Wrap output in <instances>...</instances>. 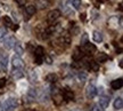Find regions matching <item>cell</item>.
Wrapping results in <instances>:
<instances>
[{"mask_svg":"<svg viewBox=\"0 0 123 111\" xmlns=\"http://www.w3.org/2000/svg\"><path fill=\"white\" fill-rule=\"evenodd\" d=\"M122 85H123L122 79L119 78V79H115V80H113V81L111 83V87L114 89V90H117V89H120L121 87H122Z\"/></svg>","mask_w":123,"mask_h":111,"instance_id":"7c38bea8","label":"cell"},{"mask_svg":"<svg viewBox=\"0 0 123 111\" xmlns=\"http://www.w3.org/2000/svg\"><path fill=\"white\" fill-rule=\"evenodd\" d=\"M6 85V79L5 78H0V88H2Z\"/></svg>","mask_w":123,"mask_h":111,"instance_id":"d590c367","label":"cell"},{"mask_svg":"<svg viewBox=\"0 0 123 111\" xmlns=\"http://www.w3.org/2000/svg\"><path fill=\"white\" fill-rule=\"evenodd\" d=\"M89 68L91 69L92 71H98L99 70V63L95 62V61H91V62L89 63Z\"/></svg>","mask_w":123,"mask_h":111,"instance_id":"83f0119b","label":"cell"},{"mask_svg":"<svg viewBox=\"0 0 123 111\" xmlns=\"http://www.w3.org/2000/svg\"><path fill=\"white\" fill-rule=\"evenodd\" d=\"M34 56H44V49L41 46L35 47L34 49Z\"/></svg>","mask_w":123,"mask_h":111,"instance_id":"cb8c5ba5","label":"cell"},{"mask_svg":"<svg viewBox=\"0 0 123 111\" xmlns=\"http://www.w3.org/2000/svg\"><path fill=\"white\" fill-rule=\"evenodd\" d=\"M92 39L95 40L96 42H101L103 41V35L99 31H93L92 33Z\"/></svg>","mask_w":123,"mask_h":111,"instance_id":"e0dca14e","label":"cell"},{"mask_svg":"<svg viewBox=\"0 0 123 111\" xmlns=\"http://www.w3.org/2000/svg\"><path fill=\"white\" fill-rule=\"evenodd\" d=\"M86 16H87V15H86V13H83V14H81V15H80V18H81V20H82V21H86Z\"/></svg>","mask_w":123,"mask_h":111,"instance_id":"f35d334b","label":"cell"},{"mask_svg":"<svg viewBox=\"0 0 123 111\" xmlns=\"http://www.w3.org/2000/svg\"><path fill=\"white\" fill-rule=\"evenodd\" d=\"M35 12H37V8H35V6H33V5H29L26 8H25V20H29L30 18V16H32V15H34Z\"/></svg>","mask_w":123,"mask_h":111,"instance_id":"9c48e42d","label":"cell"},{"mask_svg":"<svg viewBox=\"0 0 123 111\" xmlns=\"http://www.w3.org/2000/svg\"><path fill=\"white\" fill-rule=\"evenodd\" d=\"M16 42H17V41H16V38H15L14 36H7L6 37V39L4 40L5 48H7V49L14 48V46H15Z\"/></svg>","mask_w":123,"mask_h":111,"instance_id":"277c9868","label":"cell"},{"mask_svg":"<svg viewBox=\"0 0 123 111\" xmlns=\"http://www.w3.org/2000/svg\"><path fill=\"white\" fill-rule=\"evenodd\" d=\"M108 104H110V97L108 96H101L99 98V107L106 109V108L108 107Z\"/></svg>","mask_w":123,"mask_h":111,"instance_id":"4fadbf2b","label":"cell"},{"mask_svg":"<svg viewBox=\"0 0 123 111\" xmlns=\"http://www.w3.org/2000/svg\"><path fill=\"white\" fill-rule=\"evenodd\" d=\"M49 0H38V7L40 9H44L49 6Z\"/></svg>","mask_w":123,"mask_h":111,"instance_id":"603a6c76","label":"cell"},{"mask_svg":"<svg viewBox=\"0 0 123 111\" xmlns=\"http://www.w3.org/2000/svg\"><path fill=\"white\" fill-rule=\"evenodd\" d=\"M18 105L17 100L15 97H8L6 98V101L4 103V110L6 111H13L14 109H16Z\"/></svg>","mask_w":123,"mask_h":111,"instance_id":"6da1fadb","label":"cell"},{"mask_svg":"<svg viewBox=\"0 0 123 111\" xmlns=\"http://www.w3.org/2000/svg\"><path fill=\"white\" fill-rule=\"evenodd\" d=\"M25 111H35V110H31V109H26Z\"/></svg>","mask_w":123,"mask_h":111,"instance_id":"ee69618b","label":"cell"},{"mask_svg":"<svg viewBox=\"0 0 123 111\" xmlns=\"http://www.w3.org/2000/svg\"><path fill=\"white\" fill-rule=\"evenodd\" d=\"M37 95H38V92H37V89L35 88H29V90L26 92V95H25V102L27 103H31L33 102L37 97Z\"/></svg>","mask_w":123,"mask_h":111,"instance_id":"3957f363","label":"cell"},{"mask_svg":"<svg viewBox=\"0 0 123 111\" xmlns=\"http://www.w3.org/2000/svg\"><path fill=\"white\" fill-rule=\"evenodd\" d=\"M34 63L37 65H40L43 63V56H34Z\"/></svg>","mask_w":123,"mask_h":111,"instance_id":"4dcf8cb0","label":"cell"},{"mask_svg":"<svg viewBox=\"0 0 123 111\" xmlns=\"http://www.w3.org/2000/svg\"><path fill=\"white\" fill-rule=\"evenodd\" d=\"M0 111H4V107H2V104L0 103Z\"/></svg>","mask_w":123,"mask_h":111,"instance_id":"60d3db41","label":"cell"},{"mask_svg":"<svg viewBox=\"0 0 123 111\" xmlns=\"http://www.w3.org/2000/svg\"><path fill=\"white\" fill-rule=\"evenodd\" d=\"M107 23H108V25H110L111 28H113V29H114V28L117 27V17L112 16V17L108 20V22H107Z\"/></svg>","mask_w":123,"mask_h":111,"instance_id":"d4e9b609","label":"cell"},{"mask_svg":"<svg viewBox=\"0 0 123 111\" xmlns=\"http://www.w3.org/2000/svg\"><path fill=\"white\" fill-rule=\"evenodd\" d=\"M123 67V64H122V60H121V61H120V68H122Z\"/></svg>","mask_w":123,"mask_h":111,"instance_id":"b9f144b4","label":"cell"},{"mask_svg":"<svg viewBox=\"0 0 123 111\" xmlns=\"http://www.w3.org/2000/svg\"><path fill=\"white\" fill-rule=\"evenodd\" d=\"M4 24L6 27H13V21L9 16H4Z\"/></svg>","mask_w":123,"mask_h":111,"instance_id":"f1b7e54d","label":"cell"},{"mask_svg":"<svg viewBox=\"0 0 123 111\" xmlns=\"http://www.w3.org/2000/svg\"><path fill=\"white\" fill-rule=\"evenodd\" d=\"M96 95H97L96 86H95L93 84L88 85V87H87V89H86V96H87L89 100H91V98H93Z\"/></svg>","mask_w":123,"mask_h":111,"instance_id":"5b68a950","label":"cell"},{"mask_svg":"<svg viewBox=\"0 0 123 111\" xmlns=\"http://www.w3.org/2000/svg\"><path fill=\"white\" fill-rule=\"evenodd\" d=\"M82 50H83V52H86V53H93V52H96V46H95V45H92V44H89V42H87V44L86 45H83V46H82Z\"/></svg>","mask_w":123,"mask_h":111,"instance_id":"30bf717a","label":"cell"},{"mask_svg":"<svg viewBox=\"0 0 123 111\" xmlns=\"http://www.w3.org/2000/svg\"><path fill=\"white\" fill-rule=\"evenodd\" d=\"M107 60H108V56L105 53H99L97 55V62L98 63H103V62H105V61H107Z\"/></svg>","mask_w":123,"mask_h":111,"instance_id":"44dd1931","label":"cell"},{"mask_svg":"<svg viewBox=\"0 0 123 111\" xmlns=\"http://www.w3.org/2000/svg\"><path fill=\"white\" fill-rule=\"evenodd\" d=\"M98 2H100V4H104V2H106V0H97Z\"/></svg>","mask_w":123,"mask_h":111,"instance_id":"ab89813d","label":"cell"},{"mask_svg":"<svg viewBox=\"0 0 123 111\" xmlns=\"http://www.w3.org/2000/svg\"><path fill=\"white\" fill-rule=\"evenodd\" d=\"M63 98L64 100H66V101H73L74 100V94H73V92L72 90H70V89H63Z\"/></svg>","mask_w":123,"mask_h":111,"instance_id":"ba28073f","label":"cell"},{"mask_svg":"<svg viewBox=\"0 0 123 111\" xmlns=\"http://www.w3.org/2000/svg\"><path fill=\"white\" fill-rule=\"evenodd\" d=\"M70 111H80L79 109H72V110H70Z\"/></svg>","mask_w":123,"mask_h":111,"instance_id":"7bdbcfd3","label":"cell"},{"mask_svg":"<svg viewBox=\"0 0 123 111\" xmlns=\"http://www.w3.org/2000/svg\"><path fill=\"white\" fill-rule=\"evenodd\" d=\"M48 98H49V90L44 89V90H42V94H41V96H40V101H41V102H46Z\"/></svg>","mask_w":123,"mask_h":111,"instance_id":"484cf974","label":"cell"},{"mask_svg":"<svg viewBox=\"0 0 123 111\" xmlns=\"http://www.w3.org/2000/svg\"><path fill=\"white\" fill-rule=\"evenodd\" d=\"M29 80H30L31 83H35V81L38 80V73H37V71L31 70V71L29 72Z\"/></svg>","mask_w":123,"mask_h":111,"instance_id":"d6986e66","label":"cell"},{"mask_svg":"<svg viewBox=\"0 0 123 111\" xmlns=\"http://www.w3.org/2000/svg\"><path fill=\"white\" fill-rule=\"evenodd\" d=\"M14 49H15V53L17 54L18 56L23 55V53H24V49H23L22 45L18 44V42H16V44H15V46H14Z\"/></svg>","mask_w":123,"mask_h":111,"instance_id":"ffe728a7","label":"cell"},{"mask_svg":"<svg viewBox=\"0 0 123 111\" xmlns=\"http://www.w3.org/2000/svg\"><path fill=\"white\" fill-rule=\"evenodd\" d=\"M84 54L83 52H82V49L81 48H75L74 49V53L72 54V58H73V61H75V62H79V61H81L82 58H83Z\"/></svg>","mask_w":123,"mask_h":111,"instance_id":"52a82bcc","label":"cell"},{"mask_svg":"<svg viewBox=\"0 0 123 111\" xmlns=\"http://www.w3.org/2000/svg\"><path fill=\"white\" fill-rule=\"evenodd\" d=\"M53 101L56 105H61L63 103V95L61 93H57V94H54L53 96Z\"/></svg>","mask_w":123,"mask_h":111,"instance_id":"9a60e30c","label":"cell"},{"mask_svg":"<svg viewBox=\"0 0 123 111\" xmlns=\"http://www.w3.org/2000/svg\"><path fill=\"white\" fill-rule=\"evenodd\" d=\"M59 17H61V12L58 9H53L47 15V21H48V23H54L55 21H57Z\"/></svg>","mask_w":123,"mask_h":111,"instance_id":"7a4b0ae2","label":"cell"},{"mask_svg":"<svg viewBox=\"0 0 123 111\" xmlns=\"http://www.w3.org/2000/svg\"><path fill=\"white\" fill-rule=\"evenodd\" d=\"M12 64H13V68H16V69H23L24 68V61H23L21 56L18 55H15L12 58Z\"/></svg>","mask_w":123,"mask_h":111,"instance_id":"8992f818","label":"cell"},{"mask_svg":"<svg viewBox=\"0 0 123 111\" xmlns=\"http://www.w3.org/2000/svg\"><path fill=\"white\" fill-rule=\"evenodd\" d=\"M59 42L63 45H70L71 42V37L67 36V35H65V36H61V38H59Z\"/></svg>","mask_w":123,"mask_h":111,"instance_id":"7402d4cb","label":"cell"},{"mask_svg":"<svg viewBox=\"0 0 123 111\" xmlns=\"http://www.w3.org/2000/svg\"><path fill=\"white\" fill-rule=\"evenodd\" d=\"M15 2H17L18 6H24L26 4V0H15Z\"/></svg>","mask_w":123,"mask_h":111,"instance_id":"e575fe53","label":"cell"},{"mask_svg":"<svg viewBox=\"0 0 123 111\" xmlns=\"http://www.w3.org/2000/svg\"><path fill=\"white\" fill-rule=\"evenodd\" d=\"M78 78H79V80L81 81V83H84V81L87 80V78H88V75H87V72L80 71L79 75H78Z\"/></svg>","mask_w":123,"mask_h":111,"instance_id":"4316f807","label":"cell"},{"mask_svg":"<svg viewBox=\"0 0 123 111\" xmlns=\"http://www.w3.org/2000/svg\"><path fill=\"white\" fill-rule=\"evenodd\" d=\"M1 69H2V68H1V65H0V71H1Z\"/></svg>","mask_w":123,"mask_h":111,"instance_id":"f6af8a7d","label":"cell"},{"mask_svg":"<svg viewBox=\"0 0 123 111\" xmlns=\"http://www.w3.org/2000/svg\"><path fill=\"white\" fill-rule=\"evenodd\" d=\"M72 5L75 9H80L81 8V0H72Z\"/></svg>","mask_w":123,"mask_h":111,"instance_id":"1f68e13d","label":"cell"},{"mask_svg":"<svg viewBox=\"0 0 123 111\" xmlns=\"http://www.w3.org/2000/svg\"><path fill=\"white\" fill-rule=\"evenodd\" d=\"M12 76H13L14 79H21L24 77V72H23V69H16L14 68V70L12 71Z\"/></svg>","mask_w":123,"mask_h":111,"instance_id":"8fae6325","label":"cell"},{"mask_svg":"<svg viewBox=\"0 0 123 111\" xmlns=\"http://www.w3.org/2000/svg\"><path fill=\"white\" fill-rule=\"evenodd\" d=\"M46 81H48L49 84H55L57 81V76L55 75V73H49L46 77Z\"/></svg>","mask_w":123,"mask_h":111,"instance_id":"ac0fdd59","label":"cell"},{"mask_svg":"<svg viewBox=\"0 0 123 111\" xmlns=\"http://www.w3.org/2000/svg\"><path fill=\"white\" fill-rule=\"evenodd\" d=\"M114 109L115 110H121L122 109V107H123V100H122V97L120 96V97H116L114 100Z\"/></svg>","mask_w":123,"mask_h":111,"instance_id":"2e32d148","label":"cell"},{"mask_svg":"<svg viewBox=\"0 0 123 111\" xmlns=\"http://www.w3.org/2000/svg\"><path fill=\"white\" fill-rule=\"evenodd\" d=\"M4 36H6V31H5L4 29H0V40L2 39Z\"/></svg>","mask_w":123,"mask_h":111,"instance_id":"8d00e7d4","label":"cell"},{"mask_svg":"<svg viewBox=\"0 0 123 111\" xmlns=\"http://www.w3.org/2000/svg\"><path fill=\"white\" fill-rule=\"evenodd\" d=\"M18 24H15V25H14L13 24V27H12V30H13V31H16V30H18Z\"/></svg>","mask_w":123,"mask_h":111,"instance_id":"74e56055","label":"cell"},{"mask_svg":"<svg viewBox=\"0 0 123 111\" xmlns=\"http://www.w3.org/2000/svg\"><path fill=\"white\" fill-rule=\"evenodd\" d=\"M90 111H100V107L98 104H92L90 108Z\"/></svg>","mask_w":123,"mask_h":111,"instance_id":"836d02e7","label":"cell"},{"mask_svg":"<svg viewBox=\"0 0 123 111\" xmlns=\"http://www.w3.org/2000/svg\"><path fill=\"white\" fill-rule=\"evenodd\" d=\"M43 62L47 63V64H51V63H53V60H51V57H50V56H48V55H44V56H43Z\"/></svg>","mask_w":123,"mask_h":111,"instance_id":"d6a6232c","label":"cell"},{"mask_svg":"<svg viewBox=\"0 0 123 111\" xmlns=\"http://www.w3.org/2000/svg\"><path fill=\"white\" fill-rule=\"evenodd\" d=\"M88 40H89L88 33H83V35H82V37H81V41H80L81 46H83V45L87 44V42H88Z\"/></svg>","mask_w":123,"mask_h":111,"instance_id":"f546056e","label":"cell"},{"mask_svg":"<svg viewBox=\"0 0 123 111\" xmlns=\"http://www.w3.org/2000/svg\"><path fill=\"white\" fill-rule=\"evenodd\" d=\"M7 63H8V57L7 55L4 53H0V65L2 69H6L7 68Z\"/></svg>","mask_w":123,"mask_h":111,"instance_id":"5bb4252c","label":"cell"}]
</instances>
